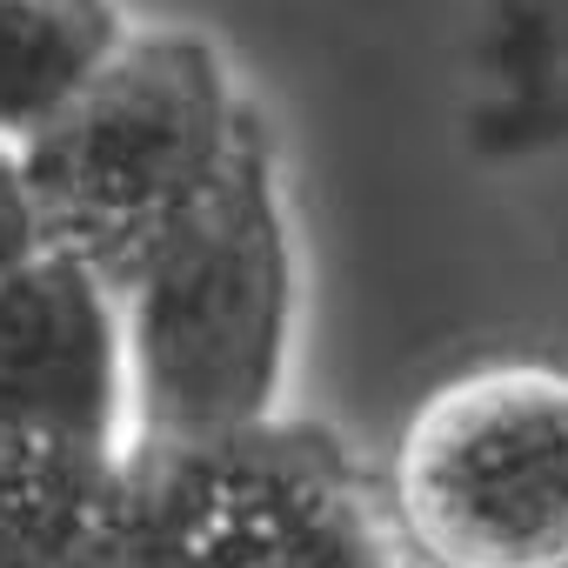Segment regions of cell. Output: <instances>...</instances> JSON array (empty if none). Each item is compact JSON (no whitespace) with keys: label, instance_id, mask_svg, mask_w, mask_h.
Here are the masks:
<instances>
[{"label":"cell","instance_id":"obj_5","mask_svg":"<svg viewBox=\"0 0 568 568\" xmlns=\"http://www.w3.org/2000/svg\"><path fill=\"white\" fill-rule=\"evenodd\" d=\"M0 422L134 448L121 295L61 247L0 274Z\"/></svg>","mask_w":568,"mask_h":568},{"label":"cell","instance_id":"obj_2","mask_svg":"<svg viewBox=\"0 0 568 568\" xmlns=\"http://www.w3.org/2000/svg\"><path fill=\"white\" fill-rule=\"evenodd\" d=\"M254 101L194 28H134L128 48L21 141L48 247L88 261L108 288L207 201Z\"/></svg>","mask_w":568,"mask_h":568},{"label":"cell","instance_id":"obj_7","mask_svg":"<svg viewBox=\"0 0 568 568\" xmlns=\"http://www.w3.org/2000/svg\"><path fill=\"white\" fill-rule=\"evenodd\" d=\"M128 34L121 0H0V141H34Z\"/></svg>","mask_w":568,"mask_h":568},{"label":"cell","instance_id":"obj_1","mask_svg":"<svg viewBox=\"0 0 568 568\" xmlns=\"http://www.w3.org/2000/svg\"><path fill=\"white\" fill-rule=\"evenodd\" d=\"M134 442H207L281 415L295 368V227L254 108L207 201L121 281Z\"/></svg>","mask_w":568,"mask_h":568},{"label":"cell","instance_id":"obj_3","mask_svg":"<svg viewBox=\"0 0 568 568\" xmlns=\"http://www.w3.org/2000/svg\"><path fill=\"white\" fill-rule=\"evenodd\" d=\"M128 568H422L388 495L322 422L134 442Z\"/></svg>","mask_w":568,"mask_h":568},{"label":"cell","instance_id":"obj_8","mask_svg":"<svg viewBox=\"0 0 568 568\" xmlns=\"http://www.w3.org/2000/svg\"><path fill=\"white\" fill-rule=\"evenodd\" d=\"M41 247H48V227H41V201H34L28 161H21L14 141H0V274H14Z\"/></svg>","mask_w":568,"mask_h":568},{"label":"cell","instance_id":"obj_4","mask_svg":"<svg viewBox=\"0 0 568 568\" xmlns=\"http://www.w3.org/2000/svg\"><path fill=\"white\" fill-rule=\"evenodd\" d=\"M388 508L422 568H568V368L481 362L422 395Z\"/></svg>","mask_w":568,"mask_h":568},{"label":"cell","instance_id":"obj_6","mask_svg":"<svg viewBox=\"0 0 568 568\" xmlns=\"http://www.w3.org/2000/svg\"><path fill=\"white\" fill-rule=\"evenodd\" d=\"M128 448L0 422V568H128Z\"/></svg>","mask_w":568,"mask_h":568}]
</instances>
